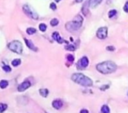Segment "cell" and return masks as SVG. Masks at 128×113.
<instances>
[{
    "mask_svg": "<svg viewBox=\"0 0 128 113\" xmlns=\"http://www.w3.org/2000/svg\"><path fill=\"white\" fill-rule=\"evenodd\" d=\"M83 0H75V3H82Z\"/></svg>",
    "mask_w": 128,
    "mask_h": 113,
    "instance_id": "4dcf8cb0",
    "label": "cell"
},
{
    "mask_svg": "<svg viewBox=\"0 0 128 113\" xmlns=\"http://www.w3.org/2000/svg\"><path fill=\"white\" fill-rule=\"evenodd\" d=\"M52 106L55 109V110H60L62 109L63 106V102L61 99H55V100L53 101L52 103Z\"/></svg>",
    "mask_w": 128,
    "mask_h": 113,
    "instance_id": "30bf717a",
    "label": "cell"
},
{
    "mask_svg": "<svg viewBox=\"0 0 128 113\" xmlns=\"http://www.w3.org/2000/svg\"><path fill=\"white\" fill-rule=\"evenodd\" d=\"M50 25L52 27H56L59 25V19H52L50 20Z\"/></svg>",
    "mask_w": 128,
    "mask_h": 113,
    "instance_id": "ffe728a7",
    "label": "cell"
},
{
    "mask_svg": "<svg viewBox=\"0 0 128 113\" xmlns=\"http://www.w3.org/2000/svg\"><path fill=\"white\" fill-rule=\"evenodd\" d=\"M89 5H90V3H89V1H88L87 3H84L83 4V5L82 7V13L84 16H89L90 14V11H89Z\"/></svg>",
    "mask_w": 128,
    "mask_h": 113,
    "instance_id": "7c38bea8",
    "label": "cell"
},
{
    "mask_svg": "<svg viewBox=\"0 0 128 113\" xmlns=\"http://www.w3.org/2000/svg\"><path fill=\"white\" fill-rule=\"evenodd\" d=\"M8 85H9V82L7 81V80H2L0 81V88H2V89L6 88L8 87Z\"/></svg>",
    "mask_w": 128,
    "mask_h": 113,
    "instance_id": "9a60e30c",
    "label": "cell"
},
{
    "mask_svg": "<svg viewBox=\"0 0 128 113\" xmlns=\"http://www.w3.org/2000/svg\"><path fill=\"white\" fill-rule=\"evenodd\" d=\"M97 70L103 74H110L117 70V65L112 61H104L97 64L96 66Z\"/></svg>",
    "mask_w": 128,
    "mask_h": 113,
    "instance_id": "6da1fadb",
    "label": "cell"
},
{
    "mask_svg": "<svg viewBox=\"0 0 128 113\" xmlns=\"http://www.w3.org/2000/svg\"><path fill=\"white\" fill-rule=\"evenodd\" d=\"M20 64H21V60L19 59V58H16V59H13L12 61V66H14V67L20 66Z\"/></svg>",
    "mask_w": 128,
    "mask_h": 113,
    "instance_id": "e0dca14e",
    "label": "cell"
},
{
    "mask_svg": "<svg viewBox=\"0 0 128 113\" xmlns=\"http://www.w3.org/2000/svg\"><path fill=\"white\" fill-rule=\"evenodd\" d=\"M30 87H31V82L29 81V80H25V81H23L21 84H19L18 86V91L24 92L25 90L28 89Z\"/></svg>",
    "mask_w": 128,
    "mask_h": 113,
    "instance_id": "ba28073f",
    "label": "cell"
},
{
    "mask_svg": "<svg viewBox=\"0 0 128 113\" xmlns=\"http://www.w3.org/2000/svg\"><path fill=\"white\" fill-rule=\"evenodd\" d=\"M65 49L67 50H69V51H75V47L73 45V44H69V45H67L65 47Z\"/></svg>",
    "mask_w": 128,
    "mask_h": 113,
    "instance_id": "d4e9b609",
    "label": "cell"
},
{
    "mask_svg": "<svg viewBox=\"0 0 128 113\" xmlns=\"http://www.w3.org/2000/svg\"><path fill=\"white\" fill-rule=\"evenodd\" d=\"M127 96H128V92H127Z\"/></svg>",
    "mask_w": 128,
    "mask_h": 113,
    "instance_id": "d6a6232c",
    "label": "cell"
},
{
    "mask_svg": "<svg viewBox=\"0 0 128 113\" xmlns=\"http://www.w3.org/2000/svg\"><path fill=\"white\" fill-rule=\"evenodd\" d=\"M66 58H67V60L69 61V63H73L74 60H75V56H73L72 54H68V55L66 56Z\"/></svg>",
    "mask_w": 128,
    "mask_h": 113,
    "instance_id": "7402d4cb",
    "label": "cell"
},
{
    "mask_svg": "<svg viewBox=\"0 0 128 113\" xmlns=\"http://www.w3.org/2000/svg\"><path fill=\"white\" fill-rule=\"evenodd\" d=\"M110 108L108 105H103L101 108V112L102 113H110Z\"/></svg>",
    "mask_w": 128,
    "mask_h": 113,
    "instance_id": "d6986e66",
    "label": "cell"
},
{
    "mask_svg": "<svg viewBox=\"0 0 128 113\" xmlns=\"http://www.w3.org/2000/svg\"><path fill=\"white\" fill-rule=\"evenodd\" d=\"M71 80L74 82L81 85L83 87H87L88 88V87H91L93 85V81H92L91 79H90L87 76H85L83 73H79V72L72 74Z\"/></svg>",
    "mask_w": 128,
    "mask_h": 113,
    "instance_id": "7a4b0ae2",
    "label": "cell"
},
{
    "mask_svg": "<svg viewBox=\"0 0 128 113\" xmlns=\"http://www.w3.org/2000/svg\"><path fill=\"white\" fill-rule=\"evenodd\" d=\"M2 69H3L5 72H12V68H11V66H8V65H4V66H2Z\"/></svg>",
    "mask_w": 128,
    "mask_h": 113,
    "instance_id": "603a6c76",
    "label": "cell"
},
{
    "mask_svg": "<svg viewBox=\"0 0 128 113\" xmlns=\"http://www.w3.org/2000/svg\"><path fill=\"white\" fill-rule=\"evenodd\" d=\"M54 1H55V2H60L61 0H54Z\"/></svg>",
    "mask_w": 128,
    "mask_h": 113,
    "instance_id": "1f68e13d",
    "label": "cell"
},
{
    "mask_svg": "<svg viewBox=\"0 0 128 113\" xmlns=\"http://www.w3.org/2000/svg\"><path fill=\"white\" fill-rule=\"evenodd\" d=\"M117 14V10L113 9V10H111L109 13H108V17H109L110 19H112L114 16H116Z\"/></svg>",
    "mask_w": 128,
    "mask_h": 113,
    "instance_id": "44dd1931",
    "label": "cell"
},
{
    "mask_svg": "<svg viewBox=\"0 0 128 113\" xmlns=\"http://www.w3.org/2000/svg\"><path fill=\"white\" fill-rule=\"evenodd\" d=\"M39 93H40V94H41L42 97H47V95L49 94L48 89H47V88H41L39 90Z\"/></svg>",
    "mask_w": 128,
    "mask_h": 113,
    "instance_id": "5bb4252c",
    "label": "cell"
},
{
    "mask_svg": "<svg viewBox=\"0 0 128 113\" xmlns=\"http://www.w3.org/2000/svg\"><path fill=\"white\" fill-rule=\"evenodd\" d=\"M47 25L45 24V23H41L40 25H39V29L41 30V32H45L47 30Z\"/></svg>",
    "mask_w": 128,
    "mask_h": 113,
    "instance_id": "cb8c5ba5",
    "label": "cell"
},
{
    "mask_svg": "<svg viewBox=\"0 0 128 113\" xmlns=\"http://www.w3.org/2000/svg\"><path fill=\"white\" fill-rule=\"evenodd\" d=\"M106 50H108V51H114V50H115V47H114V46H107Z\"/></svg>",
    "mask_w": 128,
    "mask_h": 113,
    "instance_id": "4316f807",
    "label": "cell"
},
{
    "mask_svg": "<svg viewBox=\"0 0 128 113\" xmlns=\"http://www.w3.org/2000/svg\"><path fill=\"white\" fill-rule=\"evenodd\" d=\"M88 66H89V58L86 56H83L81 59L78 61V63H77V68L80 70L87 68Z\"/></svg>",
    "mask_w": 128,
    "mask_h": 113,
    "instance_id": "52a82bcc",
    "label": "cell"
},
{
    "mask_svg": "<svg viewBox=\"0 0 128 113\" xmlns=\"http://www.w3.org/2000/svg\"><path fill=\"white\" fill-rule=\"evenodd\" d=\"M36 32H37V30H36V28H28L26 29V34L29 35H34Z\"/></svg>",
    "mask_w": 128,
    "mask_h": 113,
    "instance_id": "2e32d148",
    "label": "cell"
},
{
    "mask_svg": "<svg viewBox=\"0 0 128 113\" xmlns=\"http://www.w3.org/2000/svg\"><path fill=\"white\" fill-rule=\"evenodd\" d=\"M8 108V105L6 104H3V103H0V113L4 112L5 110H7Z\"/></svg>",
    "mask_w": 128,
    "mask_h": 113,
    "instance_id": "ac0fdd59",
    "label": "cell"
},
{
    "mask_svg": "<svg viewBox=\"0 0 128 113\" xmlns=\"http://www.w3.org/2000/svg\"><path fill=\"white\" fill-rule=\"evenodd\" d=\"M83 22V19L81 15H76L74 18L73 20L69 21L68 23H66L65 28L69 32H75L77 31L79 28H81Z\"/></svg>",
    "mask_w": 128,
    "mask_h": 113,
    "instance_id": "3957f363",
    "label": "cell"
},
{
    "mask_svg": "<svg viewBox=\"0 0 128 113\" xmlns=\"http://www.w3.org/2000/svg\"><path fill=\"white\" fill-rule=\"evenodd\" d=\"M50 8L53 10V11H55V10L57 9V6H56V5H55V3L50 4Z\"/></svg>",
    "mask_w": 128,
    "mask_h": 113,
    "instance_id": "484cf974",
    "label": "cell"
},
{
    "mask_svg": "<svg viewBox=\"0 0 128 113\" xmlns=\"http://www.w3.org/2000/svg\"><path fill=\"white\" fill-rule=\"evenodd\" d=\"M103 0H90L89 1V3H90V6L91 8H95V7H97L99 4H101Z\"/></svg>",
    "mask_w": 128,
    "mask_h": 113,
    "instance_id": "4fadbf2b",
    "label": "cell"
},
{
    "mask_svg": "<svg viewBox=\"0 0 128 113\" xmlns=\"http://www.w3.org/2000/svg\"><path fill=\"white\" fill-rule=\"evenodd\" d=\"M109 85H104V86H103L102 88H100V90H105V89H107V88H109Z\"/></svg>",
    "mask_w": 128,
    "mask_h": 113,
    "instance_id": "f1b7e54d",
    "label": "cell"
},
{
    "mask_svg": "<svg viewBox=\"0 0 128 113\" xmlns=\"http://www.w3.org/2000/svg\"><path fill=\"white\" fill-rule=\"evenodd\" d=\"M124 11H125V13H128V1H126V3L124 5Z\"/></svg>",
    "mask_w": 128,
    "mask_h": 113,
    "instance_id": "83f0119b",
    "label": "cell"
},
{
    "mask_svg": "<svg viewBox=\"0 0 128 113\" xmlns=\"http://www.w3.org/2000/svg\"><path fill=\"white\" fill-rule=\"evenodd\" d=\"M22 9H23L24 13H25V15L28 16L29 18L33 19H39V16H38V14L36 13V12H35L34 10L33 9L30 5H23Z\"/></svg>",
    "mask_w": 128,
    "mask_h": 113,
    "instance_id": "5b68a950",
    "label": "cell"
},
{
    "mask_svg": "<svg viewBox=\"0 0 128 113\" xmlns=\"http://www.w3.org/2000/svg\"><path fill=\"white\" fill-rule=\"evenodd\" d=\"M52 37H53V39L54 40V41H56L58 43L62 44L63 43V42H66V43H68V42L65 41V40H63L62 38V36L60 35V34L58 33V32H54L53 35H52Z\"/></svg>",
    "mask_w": 128,
    "mask_h": 113,
    "instance_id": "9c48e42d",
    "label": "cell"
},
{
    "mask_svg": "<svg viewBox=\"0 0 128 113\" xmlns=\"http://www.w3.org/2000/svg\"><path fill=\"white\" fill-rule=\"evenodd\" d=\"M8 49L11 51H12L14 53L17 54H21L23 52V46L22 43L19 41H12L11 42L8 43Z\"/></svg>",
    "mask_w": 128,
    "mask_h": 113,
    "instance_id": "277c9868",
    "label": "cell"
},
{
    "mask_svg": "<svg viewBox=\"0 0 128 113\" xmlns=\"http://www.w3.org/2000/svg\"><path fill=\"white\" fill-rule=\"evenodd\" d=\"M24 41H25V45L27 46L28 49H30L31 50H33V51H38V48L35 46L34 44H33V42L31 40H28V39L25 38V39H24Z\"/></svg>",
    "mask_w": 128,
    "mask_h": 113,
    "instance_id": "8fae6325",
    "label": "cell"
},
{
    "mask_svg": "<svg viewBox=\"0 0 128 113\" xmlns=\"http://www.w3.org/2000/svg\"><path fill=\"white\" fill-rule=\"evenodd\" d=\"M80 113H89V110H86V109H83V110H80Z\"/></svg>",
    "mask_w": 128,
    "mask_h": 113,
    "instance_id": "f546056e",
    "label": "cell"
},
{
    "mask_svg": "<svg viewBox=\"0 0 128 113\" xmlns=\"http://www.w3.org/2000/svg\"><path fill=\"white\" fill-rule=\"evenodd\" d=\"M108 35V28L106 27H102V28H99L97 31V37L98 39H101V40H103L105 39Z\"/></svg>",
    "mask_w": 128,
    "mask_h": 113,
    "instance_id": "8992f818",
    "label": "cell"
}]
</instances>
